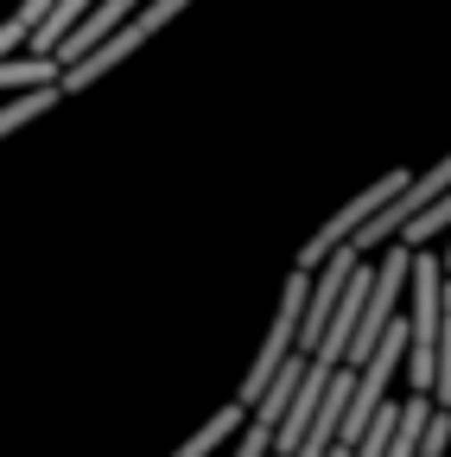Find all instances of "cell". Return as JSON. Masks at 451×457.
I'll return each mask as SVG.
<instances>
[{"label": "cell", "instance_id": "1", "mask_svg": "<svg viewBox=\"0 0 451 457\" xmlns=\"http://www.w3.org/2000/svg\"><path fill=\"white\" fill-rule=\"evenodd\" d=\"M407 286H413V318H401L407 324L401 369H407L413 394L445 407V394H451V375H445V261L432 248H407Z\"/></svg>", "mask_w": 451, "mask_h": 457}, {"label": "cell", "instance_id": "2", "mask_svg": "<svg viewBox=\"0 0 451 457\" xmlns=\"http://www.w3.org/2000/svg\"><path fill=\"white\" fill-rule=\"evenodd\" d=\"M445 185H451V165H445V159H438V165H426L420 179L407 171V185H401V191H394V197H388V204H381V210H375V216L356 228V236H350V248H356V254H369L375 242H394V236H401V222H407L420 204L445 197Z\"/></svg>", "mask_w": 451, "mask_h": 457}, {"label": "cell", "instance_id": "3", "mask_svg": "<svg viewBox=\"0 0 451 457\" xmlns=\"http://www.w3.org/2000/svg\"><path fill=\"white\" fill-rule=\"evenodd\" d=\"M401 185H407V171H381L375 185H363V191H356V197H350L344 210H337V216H324V228H318V236H312V242L299 248V267H318V261H324V254H330L337 242H350L356 228H363V222H369V216H375V210H381V204L394 197V191H401Z\"/></svg>", "mask_w": 451, "mask_h": 457}, {"label": "cell", "instance_id": "4", "mask_svg": "<svg viewBox=\"0 0 451 457\" xmlns=\"http://www.w3.org/2000/svg\"><path fill=\"white\" fill-rule=\"evenodd\" d=\"M134 7H140V0H96V7H89V13H83V20H77V26H71V32L58 38V45H51V57H58V71H64V64H77V57H83V51H89L96 38H108V32H115V26H121V20L134 13Z\"/></svg>", "mask_w": 451, "mask_h": 457}, {"label": "cell", "instance_id": "5", "mask_svg": "<svg viewBox=\"0 0 451 457\" xmlns=\"http://www.w3.org/2000/svg\"><path fill=\"white\" fill-rule=\"evenodd\" d=\"M242 420H248L242 400H222V413H216V420H204V432H191L172 457H216V445H222V438H236V432H242Z\"/></svg>", "mask_w": 451, "mask_h": 457}, {"label": "cell", "instance_id": "6", "mask_svg": "<svg viewBox=\"0 0 451 457\" xmlns=\"http://www.w3.org/2000/svg\"><path fill=\"white\" fill-rule=\"evenodd\" d=\"M38 83H58V57H45V51L0 57V89H38Z\"/></svg>", "mask_w": 451, "mask_h": 457}, {"label": "cell", "instance_id": "7", "mask_svg": "<svg viewBox=\"0 0 451 457\" xmlns=\"http://www.w3.org/2000/svg\"><path fill=\"white\" fill-rule=\"evenodd\" d=\"M51 102H58V83H38V89H20L7 108H0V140H7L13 128L38 121V114H51Z\"/></svg>", "mask_w": 451, "mask_h": 457}, {"label": "cell", "instance_id": "8", "mask_svg": "<svg viewBox=\"0 0 451 457\" xmlns=\"http://www.w3.org/2000/svg\"><path fill=\"white\" fill-rule=\"evenodd\" d=\"M445 222H451V204H445V197H432V204H420V210L401 222V236H394V242H401V248H426Z\"/></svg>", "mask_w": 451, "mask_h": 457}]
</instances>
